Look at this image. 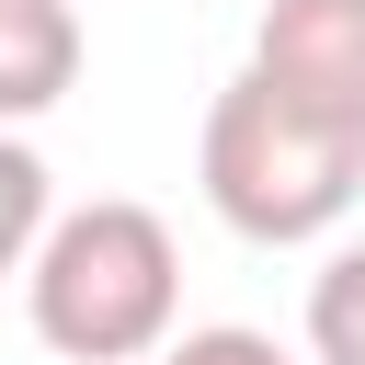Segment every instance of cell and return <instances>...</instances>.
I'll use <instances>...</instances> for the list:
<instances>
[{
    "instance_id": "6da1fadb",
    "label": "cell",
    "mask_w": 365,
    "mask_h": 365,
    "mask_svg": "<svg viewBox=\"0 0 365 365\" xmlns=\"http://www.w3.org/2000/svg\"><path fill=\"white\" fill-rule=\"evenodd\" d=\"M23 308H34V342L68 365H148L182 319L171 217L137 194H91V205L46 217V240L23 262Z\"/></svg>"
},
{
    "instance_id": "7a4b0ae2",
    "label": "cell",
    "mask_w": 365,
    "mask_h": 365,
    "mask_svg": "<svg viewBox=\"0 0 365 365\" xmlns=\"http://www.w3.org/2000/svg\"><path fill=\"white\" fill-rule=\"evenodd\" d=\"M194 171H205V205H217L240 240L297 251V240H331V228L354 217V194H365V137L319 125V114L285 103L262 68H240V80L205 103Z\"/></svg>"
},
{
    "instance_id": "3957f363",
    "label": "cell",
    "mask_w": 365,
    "mask_h": 365,
    "mask_svg": "<svg viewBox=\"0 0 365 365\" xmlns=\"http://www.w3.org/2000/svg\"><path fill=\"white\" fill-rule=\"evenodd\" d=\"M285 103H308L319 125L365 137V0H262L251 23V57Z\"/></svg>"
},
{
    "instance_id": "277c9868",
    "label": "cell",
    "mask_w": 365,
    "mask_h": 365,
    "mask_svg": "<svg viewBox=\"0 0 365 365\" xmlns=\"http://www.w3.org/2000/svg\"><path fill=\"white\" fill-rule=\"evenodd\" d=\"M80 80V0H0V125L57 114Z\"/></svg>"
},
{
    "instance_id": "5b68a950",
    "label": "cell",
    "mask_w": 365,
    "mask_h": 365,
    "mask_svg": "<svg viewBox=\"0 0 365 365\" xmlns=\"http://www.w3.org/2000/svg\"><path fill=\"white\" fill-rule=\"evenodd\" d=\"M308 365H365V240L308 274Z\"/></svg>"
},
{
    "instance_id": "8992f818",
    "label": "cell",
    "mask_w": 365,
    "mask_h": 365,
    "mask_svg": "<svg viewBox=\"0 0 365 365\" xmlns=\"http://www.w3.org/2000/svg\"><path fill=\"white\" fill-rule=\"evenodd\" d=\"M46 217H57V182H46V160L23 148V125H0V274L34 262Z\"/></svg>"
},
{
    "instance_id": "52a82bcc",
    "label": "cell",
    "mask_w": 365,
    "mask_h": 365,
    "mask_svg": "<svg viewBox=\"0 0 365 365\" xmlns=\"http://www.w3.org/2000/svg\"><path fill=\"white\" fill-rule=\"evenodd\" d=\"M148 365H171V342H160V354H148Z\"/></svg>"
}]
</instances>
